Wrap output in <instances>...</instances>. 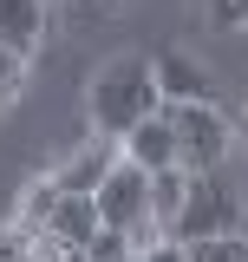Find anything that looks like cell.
I'll return each instance as SVG.
<instances>
[{
  "label": "cell",
  "mask_w": 248,
  "mask_h": 262,
  "mask_svg": "<svg viewBox=\"0 0 248 262\" xmlns=\"http://www.w3.org/2000/svg\"><path fill=\"white\" fill-rule=\"evenodd\" d=\"M20 256H33V236L20 223H7V229H0V262H20Z\"/></svg>",
  "instance_id": "obj_16"
},
{
  "label": "cell",
  "mask_w": 248,
  "mask_h": 262,
  "mask_svg": "<svg viewBox=\"0 0 248 262\" xmlns=\"http://www.w3.org/2000/svg\"><path fill=\"white\" fill-rule=\"evenodd\" d=\"M118 164V138H105V131H92L85 144H72L59 164H53V184L59 190H79V196H92L98 190V177Z\"/></svg>",
  "instance_id": "obj_5"
},
{
  "label": "cell",
  "mask_w": 248,
  "mask_h": 262,
  "mask_svg": "<svg viewBox=\"0 0 248 262\" xmlns=\"http://www.w3.org/2000/svg\"><path fill=\"white\" fill-rule=\"evenodd\" d=\"M39 39H46V0H0V46L33 59Z\"/></svg>",
  "instance_id": "obj_7"
},
{
  "label": "cell",
  "mask_w": 248,
  "mask_h": 262,
  "mask_svg": "<svg viewBox=\"0 0 248 262\" xmlns=\"http://www.w3.org/2000/svg\"><path fill=\"white\" fill-rule=\"evenodd\" d=\"M118 151L137 164V170H170V164H177V125H170V112L157 105L151 118H137V125L118 138Z\"/></svg>",
  "instance_id": "obj_6"
},
{
  "label": "cell",
  "mask_w": 248,
  "mask_h": 262,
  "mask_svg": "<svg viewBox=\"0 0 248 262\" xmlns=\"http://www.w3.org/2000/svg\"><path fill=\"white\" fill-rule=\"evenodd\" d=\"M157 105H163V92H157L151 59L118 53V59H105V66H98L92 92H85V118H92V131H105V138H124L137 118H151Z\"/></svg>",
  "instance_id": "obj_1"
},
{
  "label": "cell",
  "mask_w": 248,
  "mask_h": 262,
  "mask_svg": "<svg viewBox=\"0 0 248 262\" xmlns=\"http://www.w3.org/2000/svg\"><path fill=\"white\" fill-rule=\"evenodd\" d=\"M183 190H189V170H183V164L151 170V236H170L177 210H183Z\"/></svg>",
  "instance_id": "obj_10"
},
{
  "label": "cell",
  "mask_w": 248,
  "mask_h": 262,
  "mask_svg": "<svg viewBox=\"0 0 248 262\" xmlns=\"http://www.w3.org/2000/svg\"><path fill=\"white\" fill-rule=\"evenodd\" d=\"M151 72H157V92L163 98H216V79L189 53H163V59H151Z\"/></svg>",
  "instance_id": "obj_9"
},
{
  "label": "cell",
  "mask_w": 248,
  "mask_h": 262,
  "mask_svg": "<svg viewBox=\"0 0 248 262\" xmlns=\"http://www.w3.org/2000/svg\"><path fill=\"white\" fill-rule=\"evenodd\" d=\"M216 20H229V27H248V0H216Z\"/></svg>",
  "instance_id": "obj_17"
},
{
  "label": "cell",
  "mask_w": 248,
  "mask_h": 262,
  "mask_svg": "<svg viewBox=\"0 0 248 262\" xmlns=\"http://www.w3.org/2000/svg\"><path fill=\"white\" fill-rule=\"evenodd\" d=\"M137 236L131 229H111V223H98L92 236H85V262H137Z\"/></svg>",
  "instance_id": "obj_12"
},
{
  "label": "cell",
  "mask_w": 248,
  "mask_h": 262,
  "mask_svg": "<svg viewBox=\"0 0 248 262\" xmlns=\"http://www.w3.org/2000/svg\"><path fill=\"white\" fill-rule=\"evenodd\" d=\"M92 229H98L92 196L59 190V203H53V216H46V229H39V236H53V243H65V249H85V236H92Z\"/></svg>",
  "instance_id": "obj_8"
},
{
  "label": "cell",
  "mask_w": 248,
  "mask_h": 262,
  "mask_svg": "<svg viewBox=\"0 0 248 262\" xmlns=\"http://www.w3.org/2000/svg\"><path fill=\"white\" fill-rule=\"evenodd\" d=\"M53 203H59V184H53V170H46V177H33L27 190H20V210H13V223L27 229V236H39V229H46V216H53Z\"/></svg>",
  "instance_id": "obj_11"
},
{
  "label": "cell",
  "mask_w": 248,
  "mask_h": 262,
  "mask_svg": "<svg viewBox=\"0 0 248 262\" xmlns=\"http://www.w3.org/2000/svg\"><path fill=\"white\" fill-rule=\"evenodd\" d=\"M170 125H177V164L183 170H222L235 151V125L216 98H163Z\"/></svg>",
  "instance_id": "obj_2"
},
{
  "label": "cell",
  "mask_w": 248,
  "mask_h": 262,
  "mask_svg": "<svg viewBox=\"0 0 248 262\" xmlns=\"http://www.w3.org/2000/svg\"><path fill=\"white\" fill-rule=\"evenodd\" d=\"M137 262H189V249L177 243V236H157V243H144V249H137Z\"/></svg>",
  "instance_id": "obj_15"
},
{
  "label": "cell",
  "mask_w": 248,
  "mask_h": 262,
  "mask_svg": "<svg viewBox=\"0 0 248 262\" xmlns=\"http://www.w3.org/2000/svg\"><path fill=\"white\" fill-rule=\"evenodd\" d=\"M183 249H189V262H248V236L242 229H222V236H196Z\"/></svg>",
  "instance_id": "obj_13"
},
{
  "label": "cell",
  "mask_w": 248,
  "mask_h": 262,
  "mask_svg": "<svg viewBox=\"0 0 248 262\" xmlns=\"http://www.w3.org/2000/svg\"><path fill=\"white\" fill-rule=\"evenodd\" d=\"M222 229H242V196L222 184V170H189V190H183L170 236L196 243V236H222Z\"/></svg>",
  "instance_id": "obj_4"
},
{
  "label": "cell",
  "mask_w": 248,
  "mask_h": 262,
  "mask_svg": "<svg viewBox=\"0 0 248 262\" xmlns=\"http://www.w3.org/2000/svg\"><path fill=\"white\" fill-rule=\"evenodd\" d=\"M92 210H98V223L131 229L137 243H157V236H151V170H137V164L124 158V151H118V164L98 177Z\"/></svg>",
  "instance_id": "obj_3"
},
{
  "label": "cell",
  "mask_w": 248,
  "mask_h": 262,
  "mask_svg": "<svg viewBox=\"0 0 248 262\" xmlns=\"http://www.w3.org/2000/svg\"><path fill=\"white\" fill-rule=\"evenodd\" d=\"M20 92H27V59L13 46H0V105H13Z\"/></svg>",
  "instance_id": "obj_14"
}]
</instances>
